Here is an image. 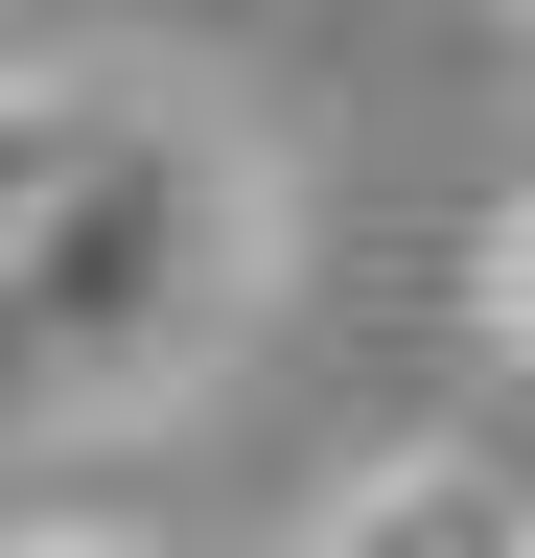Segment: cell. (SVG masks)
Instances as JSON below:
<instances>
[{
	"instance_id": "1",
	"label": "cell",
	"mask_w": 535,
	"mask_h": 558,
	"mask_svg": "<svg viewBox=\"0 0 535 558\" xmlns=\"http://www.w3.org/2000/svg\"><path fill=\"white\" fill-rule=\"evenodd\" d=\"M256 303V163L163 94H94L71 186L0 233V418H117V396H186Z\"/></svg>"
},
{
	"instance_id": "4",
	"label": "cell",
	"mask_w": 535,
	"mask_h": 558,
	"mask_svg": "<svg viewBox=\"0 0 535 558\" xmlns=\"http://www.w3.org/2000/svg\"><path fill=\"white\" fill-rule=\"evenodd\" d=\"M489 326L535 349V209H512V233H489Z\"/></svg>"
},
{
	"instance_id": "5",
	"label": "cell",
	"mask_w": 535,
	"mask_h": 558,
	"mask_svg": "<svg viewBox=\"0 0 535 558\" xmlns=\"http://www.w3.org/2000/svg\"><path fill=\"white\" fill-rule=\"evenodd\" d=\"M0 558H71V535H0ZM94 558H117V535H94Z\"/></svg>"
},
{
	"instance_id": "3",
	"label": "cell",
	"mask_w": 535,
	"mask_h": 558,
	"mask_svg": "<svg viewBox=\"0 0 535 558\" xmlns=\"http://www.w3.org/2000/svg\"><path fill=\"white\" fill-rule=\"evenodd\" d=\"M94 94H117V70H71V47H0V233H24V209L71 186V140H94Z\"/></svg>"
},
{
	"instance_id": "2",
	"label": "cell",
	"mask_w": 535,
	"mask_h": 558,
	"mask_svg": "<svg viewBox=\"0 0 535 558\" xmlns=\"http://www.w3.org/2000/svg\"><path fill=\"white\" fill-rule=\"evenodd\" d=\"M303 558H535V465L512 442H396L303 512Z\"/></svg>"
}]
</instances>
